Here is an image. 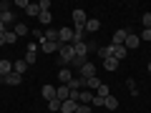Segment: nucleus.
I'll return each instance as SVG.
<instances>
[{"label":"nucleus","instance_id":"1","mask_svg":"<svg viewBox=\"0 0 151 113\" xmlns=\"http://www.w3.org/2000/svg\"><path fill=\"white\" fill-rule=\"evenodd\" d=\"M58 55H60V63H73V58H76V50H73V45H60Z\"/></svg>","mask_w":151,"mask_h":113},{"label":"nucleus","instance_id":"2","mask_svg":"<svg viewBox=\"0 0 151 113\" xmlns=\"http://www.w3.org/2000/svg\"><path fill=\"white\" fill-rule=\"evenodd\" d=\"M73 23H76V25H81V28L88 23V15H86L83 8H76V10H73Z\"/></svg>","mask_w":151,"mask_h":113},{"label":"nucleus","instance_id":"3","mask_svg":"<svg viewBox=\"0 0 151 113\" xmlns=\"http://www.w3.org/2000/svg\"><path fill=\"white\" fill-rule=\"evenodd\" d=\"M93 45H88L86 40H81V43H73V50H76V55H81V58H88V50H91Z\"/></svg>","mask_w":151,"mask_h":113},{"label":"nucleus","instance_id":"4","mask_svg":"<svg viewBox=\"0 0 151 113\" xmlns=\"http://www.w3.org/2000/svg\"><path fill=\"white\" fill-rule=\"evenodd\" d=\"M0 20L5 23V25L13 23V13H10V8H8V3H0Z\"/></svg>","mask_w":151,"mask_h":113},{"label":"nucleus","instance_id":"5","mask_svg":"<svg viewBox=\"0 0 151 113\" xmlns=\"http://www.w3.org/2000/svg\"><path fill=\"white\" fill-rule=\"evenodd\" d=\"M96 75V65L93 63H86L81 70H78V78H93Z\"/></svg>","mask_w":151,"mask_h":113},{"label":"nucleus","instance_id":"6","mask_svg":"<svg viewBox=\"0 0 151 113\" xmlns=\"http://www.w3.org/2000/svg\"><path fill=\"white\" fill-rule=\"evenodd\" d=\"M126 38H129V30H124V28H119V30L113 33V45H124Z\"/></svg>","mask_w":151,"mask_h":113},{"label":"nucleus","instance_id":"7","mask_svg":"<svg viewBox=\"0 0 151 113\" xmlns=\"http://www.w3.org/2000/svg\"><path fill=\"white\" fill-rule=\"evenodd\" d=\"M0 81L5 83V86H20L23 75H18V73H10V75H5V78H0Z\"/></svg>","mask_w":151,"mask_h":113},{"label":"nucleus","instance_id":"8","mask_svg":"<svg viewBox=\"0 0 151 113\" xmlns=\"http://www.w3.org/2000/svg\"><path fill=\"white\" fill-rule=\"evenodd\" d=\"M40 50H43V53H55V50H60V43H50V40H43V43H40Z\"/></svg>","mask_w":151,"mask_h":113},{"label":"nucleus","instance_id":"9","mask_svg":"<svg viewBox=\"0 0 151 113\" xmlns=\"http://www.w3.org/2000/svg\"><path fill=\"white\" fill-rule=\"evenodd\" d=\"M10 73H13V63L3 58L0 60V78H5V75H10Z\"/></svg>","mask_w":151,"mask_h":113},{"label":"nucleus","instance_id":"10","mask_svg":"<svg viewBox=\"0 0 151 113\" xmlns=\"http://www.w3.org/2000/svg\"><path fill=\"white\" fill-rule=\"evenodd\" d=\"M126 55H129V50H126V45H113V58L119 60V63H121V60L126 58Z\"/></svg>","mask_w":151,"mask_h":113},{"label":"nucleus","instance_id":"11","mask_svg":"<svg viewBox=\"0 0 151 113\" xmlns=\"http://www.w3.org/2000/svg\"><path fill=\"white\" fill-rule=\"evenodd\" d=\"M55 98H58L60 103H63V101H68V98H70V91H68V86H60V88H55Z\"/></svg>","mask_w":151,"mask_h":113},{"label":"nucleus","instance_id":"12","mask_svg":"<svg viewBox=\"0 0 151 113\" xmlns=\"http://www.w3.org/2000/svg\"><path fill=\"white\" fill-rule=\"evenodd\" d=\"M98 58H101V60L113 58V43H111V45H103V48H98Z\"/></svg>","mask_w":151,"mask_h":113},{"label":"nucleus","instance_id":"13","mask_svg":"<svg viewBox=\"0 0 151 113\" xmlns=\"http://www.w3.org/2000/svg\"><path fill=\"white\" fill-rule=\"evenodd\" d=\"M76 106H78V103L68 98V101H63V103H60V113H76Z\"/></svg>","mask_w":151,"mask_h":113},{"label":"nucleus","instance_id":"14","mask_svg":"<svg viewBox=\"0 0 151 113\" xmlns=\"http://www.w3.org/2000/svg\"><path fill=\"white\" fill-rule=\"evenodd\" d=\"M98 28H101V23H98L96 18H88V23L83 25V30H88V33H98Z\"/></svg>","mask_w":151,"mask_h":113},{"label":"nucleus","instance_id":"15","mask_svg":"<svg viewBox=\"0 0 151 113\" xmlns=\"http://www.w3.org/2000/svg\"><path fill=\"white\" fill-rule=\"evenodd\" d=\"M91 101H93V93H91V91H81V93H78V103L91 106Z\"/></svg>","mask_w":151,"mask_h":113},{"label":"nucleus","instance_id":"16","mask_svg":"<svg viewBox=\"0 0 151 113\" xmlns=\"http://www.w3.org/2000/svg\"><path fill=\"white\" fill-rule=\"evenodd\" d=\"M40 93H43L45 101H53V98H55V86H43V88H40Z\"/></svg>","mask_w":151,"mask_h":113},{"label":"nucleus","instance_id":"17","mask_svg":"<svg viewBox=\"0 0 151 113\" xmlns=\"http://www.w3.org/2000/svg\"><path fill=\"white\" fill-rule=\"evenodd\" d=\"M139 43H141V38L139 35H131V33H129V38H126V50H129V48H139Z\"/></svg>","mask_w":151,"mask_h":113},{"label":"nucleus","instance_id":"18","mask_svg":"<svg viewBox=\"0 0 151 113\" xmlns=\"http://www.w3.org/2000/svg\"><path fill=\"white\" fill-rule=\"evenodd\" d=\"M103 108H108V111H116V108H119V98H116V96H108L106 103H103Z\"/></svg>","mask_w":151,"mask_h":113},{"label":"nucleus","instance_id":"19","mask_svg":"<svg viewBox=\"0 0 151 113\" xmlns=\"http://www.w3.org/2000/svg\"><path fill=\"white\" fill-rule=\"evenodd\" d=\"M58 78H60V83H63V86H65V83H68L70 78H73V73H70L68 68H60V70H58Z\"/></svg>","mask_w":151,"mask_h":113},{"label":"nucleus","instance_id":"20","mask_svg":"<svg viewBox=\"0 0 151 113\" xmlns=\"http://www.w3.org/2000/svg\"><path fill=\"white\" fill-rule=\"evenodd\" d=\"M28 70V63L25 60H15V65H13V73H18V75H23Z\"/></svg>","mask_w":151,"mask_h":113},{"label":"nucleus","instance_id":"21","mask_svg":"<svg viewBox=\"0 0 151 113\" xmlns=\"http://www.w3.org/2000/svg\"><path fill=\"white\" fill-rule=\"evenodd\" d=\"M45 40L58 43V28H48V30H45Z\"/></svg>","mask_w":151,"mask_h":113},{"label":"nucleus","instance_id":"22","mask_svg":"<svg viewBox=\"0 0 151 113\" xmlns=\"http://www.w3.org/2000/svg\"><path fill=\"white\" fill-rule=\"evenodd\" d=\"M83 33H86V30H83L81 25L73 28V43H81V40H83ZM73 43H70V45H73Z\"/></svg>","mask_w":151,"mask_h":113},{"label":"nucleus","instance_id":"23","mask_svg":"<svg viewBox=\"0 0 151 113\" xmlns=\"http://www.w3.org/2000/svg\"><path fill=\"white\" fill-rule=\"evenodd\" d=\"M28 33H30V28L25 25V23H15V35L20 38V35H28Z\"/></svg>","mask_w":151,"mask_h":113},{"label":"nucleus","instance_id":"24","mask_svg":"<svg viewBox=\"0 0 151 113\" xmlns=\"http://www.w3.org/2000/svg\"><path fill=\"white\" fill-rule=\"evenodd\" d=\"M86 88H101V78H98V75H93V78H86Z\"/></svg>","mask_w":151,"mask_h":113},{"label":"nucleus","instance_id":"25","mask_svg":"<svg viewBox=\"0 0 151 113\" xmlns=\"http://www.w3.org/2000/svg\"><path fill=\"white\" fill-rule=\"evenodd\" d=\"M103 68H106V70H116V68H119V60H116V58H106V60H103Z\"/></svg>","mask_w":151,"mask_h":113},{"label":"nucleus","instance_id":"26","mask_svg":"<svg viewBox=\"0 0 151 113\" xmlns=\"http://www.w3.org/2000/svg\"><path fill=\"white\" fill-rule=\"evenodd\" d=\"M25 13H28V15H30V18H38V15H40V8H38V3H30Z\"/></svg>","mask_w":151,"mask_h":113},{"label":"nucleus","instance_id":"27","mask_svg":"<svg viewBox=\"0 0 151 113\" xmlns=\"http://www.w3.org/2000/svg\"><path fill=\"white\" fill-rule=\"evenodd\" d=\"M86 63H88V58H81V55H76V58H73V68L76 70H81Z\"/></svg>","mask_w":151,"mask_h":113},{"label":"nucleus","instance_id":"28","mask_svg":"<svg viewBox=\"0 0 151 113\" xmlns=\"http://www.w3.org/2000/svg\"><path fill=\"white\" fill-rule=\"evenodd\" d=\"M96 96H101V98H108V96H111V88H108L106 83H101V88L96 91Z\"/></svg>","mask_w":151,"mask_h":113},{"label":"nucleus","instance_id":"29","mask_svg":"<svg viewBox=\"0 0 151 113\" xmlns=\"http://www.w3.org/2000/svg\"><path fill=\"white\" fill-rule=\"evenodd\" d=\"M126 86H129V91H131V96H139V88H136V81H134V78H129V81H126Z\"/></svg>","mask_w":151,"mask_h":113},{"label":"nucleus","instance_id":"30","mask_svg":"<svg viewBox=\"0 0 151 113\" xmlns=\"http://www.w3.org/2000/svg\"><path fill=\"white\" fill-rule=\"evenodd\" d=\"M35 58H38V50H28V53H25V63H28V65L35 63Z\"/></svg>","mask_w":151,"mask_h":113},{"label":"nucleus","instance_id":"31","mask_svg":"<svg viewBox=\"0 0 151 113\" xmlns=\"http://www.w3.org/2000/svg\"><path fill=\"white\" fill-rule=\"evenodd\" d=\"M38 20L43 23V25H48V23H50V10H43L40 15H38Z\"/></svg>","mask_w":151,"mask_h":113},{"label":"nucleus","instance_id":"32","mask_svg":"<svg viewBox=\"0 0 151 113\" xmlns=\"http://www.w3.org/2000/svg\"><path fill=\"white\" fill-rule=\"evenodd\" d=\"M15 40H18V35H15V33L5 30V45H13V43H15Z\"/></svg>","mask_w":151,"mask_h":113},{"label":"nucleus","instance_id":"33","mask_svg":"<svg viewBox=\"0 0 151 113\" xmlns=\"http://www.w3.org/2000/svg\"><path fill=\"white\" fill-rule=\"evenodd\" d=\"M48 111H60V101H58V98H53V101H48Z\"/></svg>","mask_w":151,"mask_h":113},{"label":"nucleus","instance_id":"34","mask_svg":"<svg viewBox=\"0 0 151 113\" xmlns=\"http://www.w3.org/2000/svg\"><path fill=\"white\" fill-rule=\"evenodd\" d=\"M103 103H106V98H101V96H93V101H91V106H96V108H101Z\"/></svg>","mask_w":151,"mask_h":113},{"label":"nucleus","instance_id":"35","mask_svg":"<svg viewBox=\"0 0 151 113\" xmlns=\"http://www.w3.org/2000/svg\"><path fill=\"white\" fill-rule=\"evenodd\" d=\"M76 113H91V106H83V103H78V106H76Z\"/></svg>","mask_w":151,"mask_h":113},{"label":"nucleus","instance_id":"36","mask_svg":"<svg viewBox=\"0 0 151 113\" xmlns=\"http://www.w3.org/2000/svg\"><path fill=\"white\" fill-rule=\"evenodd\" d=\"M141 23H144V28H151V13H144V18H141Z\"/></svg>","mask_w":151,"mask_h":113},{"label":"nucleus","instance_id":"37","mask_svg":"<svg viewBox=\"0 0 151 113\" xmlns=\"http://www.w3.org/2000/svg\"><path fill=\"white\" fill-rule=\"evenodd\" d=\"M141 40H151V28H144V33H141Z\"/></svg>","mask_w":151,"mask_h":113},{"label":"nucleus","instance_id":"38","mask_svg":"<svg viewBox=\"0 0 151 113\" xmlns=\"http://www.w3.org/2000/svg\"><path fill=\"white\" fill-rule=\"evenodd\" d=\"M38 8H40V13L48 10V8H50V0H40V3H38Z\"/></svg>","mask_w":151,"mask_h":113},{"label":"nucleus","instance_id":"39","mask_svg":"<svg viewBox=\"0 0 151 113\" xmlns=\"http://www.w3.org/2000/svg\"><path fill=\"white\" fill-rule=\"evenodd\" d=\"M28 5H30L28 0H15V8H23V10H28Z\"/></svg>","mask_w":151,"mask_h":113},{"label":"nucleus","instance_id":"40","mask_svg":"<svg viewBox=\"0 0 151 113\" xmlns=\"http://www.w3.org/2000/svg\"><path fill=\"white\" fill-rule=\"evenodd\" d=\"M0 45H5V33H0Z\"/></svg>","mask_w":151,"mask_h":113},{"label":"nucleus","instance_id":"41","mask_svg":"<svg viewBox=\"0 0 151 113\" xmlns=\"http://www.w3.org/2000/svg\"><path fill=\"white\" fill-rule=\"evenodd\" d=\"M0 33H5V23L3 20H0Z\"/></svg>","mask_w":151,"mask_h":113},{"label":"nucleus","instance_id":"42","mask_svg":"<svg viewBox=\"0 0 151 113\" xmlns=\"http://www.w3.org/2000/svg\"><path fill=\"white\" fill-rule=\"evenodd\" d=\"M146 68H149V73H151V63H149V65H146Z\"/></svg>","mask_w":151,"mask_h":113}]
</instances>
